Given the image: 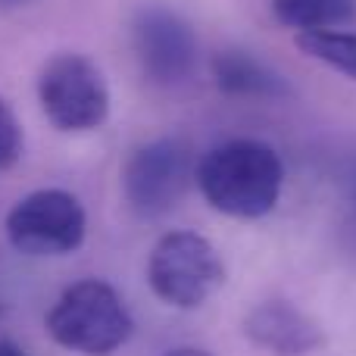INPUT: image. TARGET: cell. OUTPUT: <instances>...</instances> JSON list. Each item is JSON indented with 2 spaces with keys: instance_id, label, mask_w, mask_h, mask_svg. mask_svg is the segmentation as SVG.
I'll return each mask as SVG.
<instances>
[{
  "instance_id": "6da1fadb",
  "label": "cell",
  "mask_w": 356,
  "mask_h": 356,
  "mask_svg": "<svg viewBox=\"0 0 356 356\" xmlns=\"http://www.w3.org/2000/svg\"><path fill=\"white\" fill-rule=\"evenodd\" d=\"M194 181L216 213L232 219H263L282 197L284 166L266 141L232 138L200 156Z\"/></svg>"
},
{
  "instance_id": "7a4b0ae2",
  "label": "cell",
  "mask_w": 356,
  "mask_h": 356,
  "mask_svg": "<svg viewBox=\"0 0 356 356\" xmlns=\"http://www.w3.org/2000/svg\"><path fill=\"white\" fill-rule=\"evenodd\" d=\"M47 332L60 347L81 356H110L129 344L135 332L125 300L100 278L75 282L56 297L47 313Z\"/></svg>"
},
{
  "instance_id": "3957f363",
  "label": "cell",
  "mask_w": 356,
  "mask_h": 356,
  "mask_svg": "<svg viewBox=\"0 0 356 356\" xmlns=\"http://www.w3.org/2000/svg\"><path fill=\"white\" fill-rule=\"evenodd\" d=\"M147 284L169 307L197 309L225 284V266L203 234L166 232L150 250Z\"/></svg>"
},
{
  "instance_id": "277c9868",
  "label": "cell",
  "mask_w": 356,
  "mask_h": 356,
  "mask_svg": "<svg viewBox=\"0 0 356 356\" xmlns=\"http://www.w3.org/2000/svg\"><path fill=\"white\" fill-rule=\"evenodd\" d=\"M44 116L60 131H94L110 116V88L97 63L85 54H56L38 75Z\"/></svg>"
},
{
  "instance_id": "5b68a950",
  "label": "cell",
  "mask_w": 356,
  "mask_h": 356,
  "mask_svg": "<svg viewBox=\"0 0 356 356\" xmlns=\"http://www.w3.org/2000/svg\"><path fill=\"white\" fill-rule=\"evenodd\" d=\"M85 232V207L60 188L31 191L6 213V238L25 257H66L81 247Z\"/></svg>"
},
{
  "instance_id": "8992f818",
  "label": "cell",
  "mask_w": 356,
  "mask_h": 356,
  "mask_svg": "<svg viewBox=\"0 0 356 356\" xmlns=\"http://www.w3.org/2000/svg\"><path fill=\"white\" fill-rule=\"evenodd\" d=\"M194 178V156L181 138H156L131 150L122 169V191L141 219L169 216Z\"/></svg>"
},
{
  "instance_id": "52a82bcc",
  "label": "cell",
  "mask_w": 356,
  "mask_h": 356,
  "mask_svg": "<svg viewBox=\"0 0 356 356\" xmlns=\"http://www.w3.org/2000/svg\"><path fill=\"white\" fill-rule=\"evenodd\" d=\"M131 44L144 75L156 85H181L194 72L197 38L191 25L169 6H141L131 22Z\"/></svg>"
},
{
  "instance_id": "ba28073f",
  "label": "cell",
  "mask_w": 356,
  "mask_h": 356,
  "mask_svg": "<svg viewBox=\"0 0 356 356\" xmlns=\"http://www.w3.org/2000/svg\"><path fill=\"white\" fill-rule=\"evenodd\" d=\"M244 338L272 356H307L325 347V328L297 303L266 300L244 316Z\"/></svg>"
},
{
  "instance_id": "9c48e42d",
  "label": "cell",
  "mask_w": 356,
  "mask_h": 356,
  "mask_svg": "<svg viewBox=\"0 0 356 356\" xmlns=\"http://www.w3.org/2000/svg\"><path fill=\"white\" fill-rule=\"evenodd\" d=\"M209 69L216 88L228 97H282L288 91L282 75L247 50H219Z\"/></svg>"
},
{
  "instance_id": "30bf717a",
  "label": "cell",
  "mask_w": 356,
  "mask_h": 356,
  "mask_svg": "<svg viewBox=\"0 0 356 356\" xmlns=\"http://www.w3.org/2000/svg\"><path fill=\"white\" fill-rule=\"evenodd\" d=\"M278 25L300 31H332L356 19V0H272Z\"/></svg>"
},
{
  "instance_id": "8fae6325",
  "label": "cell",
  "mask_w": 356,
  "mask_h": 356,
  "mask_svg": "<svg viewBox=\"0 0 356 356\" xmlns=\"http://www.w3.org/2000/svg\"><path fill=\"white\" fill-rule=\"evenodd\" d=\"M297 50L307 54L309 60H319L332 66L334 72H344L356 81V35L353 31H300L294 38Z\"/></svg>"
},
{
  "instance_id": "7c38bea8",
  "label": "cell",
  "mask_w": 356,
  "mask_h": 356,
  "mask_svg": "<svg viewBox=\"0 0 356 356\" xmlns=\"http://www.w3.org/2000/svg\"><path fill=\"white\" fill-rule=\"evenodd\" d=\"M19 156H22V125L13 106L0 97V172L16 166Z\"/></svg>"
},
{
  "instance_id": "4fadbf2b",
  "label": "cell",
  "mask_w": 356,
  "mask_h": 356,
  "mask_svg": "<svg viewBox=\"0 0 356 356\" xmlns=\"http://www.w3.org/2000/svg\"><path fill=\"white\" fill-rule=\"evenodd\" d=\"M0 356H29L22 350V347L16 344V341H10V338H0Z\"/></svg>"
},
{
  "instance_id": "5bb4252c",
  "label": "cell",
  "mask_w": 356,
  "mask_h": 356,
  "mask_svg": "<svg viewBox=\"0 0 356 356\" xmlns=\"http://www.w3.org/2000/svg\"><path fill=\"white\" fill-rule=\"evenodd\" d=\"M166 356H209L207 350H197V347H175V350H169Z\"/></svg>"
},
{
  "instance_id": "9a60e30c",
  "label": "cell",
  "mask_w": 356,
  "mask_h": 356,
  "mask_svg": "<svg viewBox=\"0 0 356 356\" xmlns=\"http://www.w3.org/2000/svg\"><path fill=\"white\" fill-rule=\"evenodd\" d=\"M19 3H31V0H0V6H19Z\"/></svg>"
},
{
  "instance_id": "2e32d148",
  "label": "cell",
  "mask_w": 356,
  "mask_h": 356,
  "mask_svg": "<svg viewBox=\"0 0 356 356\" xmlns=\"http://www.w3.org/2000/svg\"><path fill=\"white\" fill-rule=\"evenodd\" d=\"M0 313H3V307H0Z\"/></svg>"
}]
</instances>
